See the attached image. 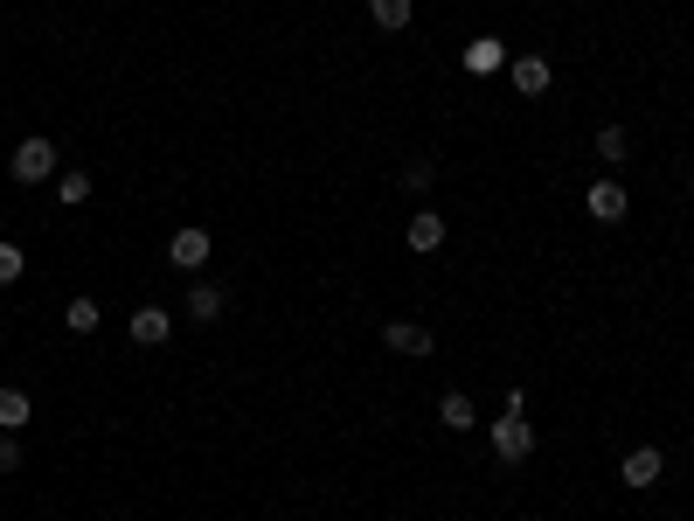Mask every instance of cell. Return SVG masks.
Segmentation results:
<instances>
[{
  "mask_svg": "<svg viewBox=\"0 0 694 521\" xmlns=\"http://www.w3.org/2000/svg\"><path fill=\"white\" fill-rule=\"evenodd\" d=\"M8 167H14V181H22V189H35V181H49V174H56V140L28 133V140L8 154Z\"/></svg>",
  "mask_w": 694,
  "mask_h": 521,
  "instance_id": "cell-1",
  "label": "cell"
},
{
  "mask_svg": "<svg viewBox=\"0 0 694 521\" xmlns=\"http://www.w3.org/2000/svg\"><path fill=\"white\" fill-rule=\"evenodd\" d=\"M486 438H494V459H508V467H521V459L535 452V424L528 417H508V411L494 417V432H486Z\"/></svg>",
  "mask_w": 694,
  "mask_h": 521,
  "instance_id": "cell-2",
  "label": "cell"
},
{
  "mask_svg": "<svg viewBox=\"0 0 694 521\" xmlns=\"http://www.w3.org/2000/svg\"><path fill=\"white\" fill-rule=\"evenodd\" d=\"M209 251H216L209 230H195V222L167 237V265H174V271H202V265H209Z\"/></svg>",
  "mask_w": 694,
  "mask_h": 521,
  "instance_id": "cell-3",
  "label": "cell"
},
{
  "mask_svg": "<svg viewBox=\"0 0 694 521\" xmlns=\"http://www.w3.org/2000/svg\"><path fill=\"white\" fill-rule=\"evenodd\" d=\"M660 473H667V452L660 445H640V452H625V467H618V480H625V487H660Z\"/></svg>",
  "mask_w": 694,
  "mask_h": 521,
  "instance_id": "cell-4",
  "label": "cell"
},
{
  "mask_svg": "<svg viewBox=\"0 0 694 521\" xmlns=\"http://www.w3.org/2000/svg\"><path fill=\"white\" fill-rule=\"evenodd\" d=\"M382 348H397V355H430L438 334H430L424 320H382Z\"/></svg>",
  "mask_w": 694,
  "mask_h": 521,
  "instance_id": "cell-5",
  "label": "cell"
},
{
  "mask_svg": "<svg viewBox=\"0 0 694 521\" xmlns=\"http://www.w3.org/2000/svg\"><path fill=\"white\" fill-rule=\"evenodd\" d=\"M508 77H514L521 98H549L556 70H549V56H514V63H508Z\"/></svg>",
  "mask_w": 694,
  "mask_h": 521,
  "instance_id": "cell-6",
  "label": "cell"
},
{
  "mask_svg": "<svg viewBox=\"0 0 694 521\" xmlns=\"http://www.w3.org/2000/svg\"><path fill=\"white\" fill-rule=\"evenodd\" d=\"M584 209H590V222H625V189H618V181H590L584 189Z\"/></svg>",
  "mask_w": 694,
  "mask_h": 521,
  "instance_id": "cell-7",
  "label": "cell"
},
{
  "mask_svg": "<svg viewBox=\"0 0 694 521\" xmlns=\"http://www.w3.org/2000/svg\"><path fill=\"white\" fill-rule=\"evenodd\" d=\"M403 244L417 251V257H430V251L445 244V216H438V209H417V216L403 222Z\"/></svg>",
  "mask_w": 694,
  "mask_h": 521,
  "instance_id": "cell-8",
  "label": "cell"
},
{
  "mask_svg": "<svg viewBox=\"0 0 694 521\" xmlns=\"http://www.w3.org/2000/svg\"><path fill=\"white\" fill-rule=\"evenodd\" d=\"M125 334H133L139 348H160L167 334H174V313H167V306H139L133 320H125Z\"/></svg>",
  "mask_w": 694,
  "mask_h": 521,
  "instance_id": "cell-9",
  "label": "cell"
},
{
  "mask_svg": "<svg viewBox=\"0 0 694 521\" xmlns=\"http://www.w3.org/2000/svg\"><path fill=\"white\" fill-rule=\"evenodd\" d=\"M28 417H35V397L14 389V383H0V432H28Z\"/></svg>",
  "mask_w": 694,
  "mask_h": 521,
  "instance_id": "cell-10",
  "label": "cell"
},
{
  "mask_svg": "<svg viewBox=\"0 0 694 521\" xmlns=\"http://www.w3.org/2000/svg\"><path fill=\"white\" fill-rule=\"evenodd\" d=\"M222 306H230V292H222V286H195V292H187V320H195V327H216Z\"/></svg>",
  "mask_w": 694,
  "mask_h": 521,
  "instance_id": "cell-11",
  "label": "cell"
},
{
  "mask_svg": "<svg viewBox=\"0 0 694 521\" xmlns=\"http://www.w3.org/2000/svg\"><path fill=\"white\" fill-rule=\"evenodd\" d=\"M438 424H445V432H473V397H465V389H445V397H438Z\"/></svg>",
  "mask_w": 694,
  "mask_h": 521,
  "instance_id": "cell-12",
  "label": "cell"
},
{
  "mask_svg": "<svg viewBox=\"0 0 694 521\" xmlns=\"http://www.w3.org/2000/svg\"><path fill=\"white\" fill-rule=\"evenodd\" d=\"M56 202H63V209H84V202H90V174H84V167H63V174H56Z\"/></svg>",
  "mask_w": 694,
  "mask_h": 521,
  "instance_id": "cell-13",
  "label": "cell"
},
{
  "mask_svg": "<svg viewBox=\"0 0 694 521\" xmlns=\"http://www.w3.org/2000/svg\"><path fill=\"white\" fill-rule=\"evenodd\" d=\"M368 14H375V28H410V14H417V0H368Z\"/></svg>",
  "mask_w": 694,
  "mask_h": 521,
  "instance_id": "cell-14",
  "label": "cell"
},
{
  "mask_svg": "<svg viewBox=\"0 0 694 521\" xmlns=\"http://www.w3.org/2000/svg\"><path fill=\"white\" fill-rule=\"evenodd\" d=\"M63 327H70V334H98V327H105V313H98V300H84V292H77V300L63 306Z\"/></svg>",
  "mask_w": 694,
  "mask_h": 521,
  "instance_id": "cell-15",
  "label": "cell"
},
{
  "mask_svg": "<svg viewBox=\"0 0 694 521\" xmlns=\"http://www.w3.org/2000/svg\"><path fill=\"white\" fill-rule=\"evenodd\" d=\"M500 63H508V49H500L494 35H486V43H473V49H465V70H473V77H486V70H500Z\"/></svg>",
  "mask_w": 694,
  "mask_h": 521,
  "instance_id": "cell-16",
  "label": "cell"
},
{
  "mask_svg": "<svg viewBox=\"0 0 694 521\" xmlns=\"http://www.w3.org/2000/svg\"><path fill=\"white\" fill-rule=\"evenodd\" d=\"M597 160H605V167L625 160V125H597Z\"/></svg>",
  "mask_w": 694,
  "mask_h": 521,
  "instance_id": "cell-17",
  "label": "cell"
},
{
  "mask_svg": "<svg viewBox=\"0 0 694 521\" xmlns=\"http://www.w3.org/2000/svg\"><path fill=\"white\" fill-rule=\"evenodd\" d=\"M430 181H438V160H430V154H417V160L403 167V189H410V195H424Z\"/></svg>",
  "mask_w": 694,
  "mask_h": 521,
  "instance_id": "cell-18",
  "label": "cell"
},
{
  "mask_svg": "<svg viewBox=\"0 0 694 521\" xmlns=\"http://www.w3.org/2000/svg\"><path fill=\"white\" fill-rule=\"evenodd\" d=\"M28 271V257H22V244H0V286H14V278Z\"/></svg>",
  "mask_w": 694,
  "mask_h": 521,
  "instance_id": "cell-19",
  "label": "cell"
},
{
  "mask_svg": "<svg viewBox=\"0 0 694 521\" xmlns=\"http://www.w3.org/2000/svg\"><path fill=\"white\" fill-rule=\"evenodd\" d=\"M22 438H14V432H0V473H22Z\"/></svg>",
  "mask_w": 694,
  "mask_h": 521,
  "instance_id": "cell-20",
  "label": "cell"
}]
</instances>
